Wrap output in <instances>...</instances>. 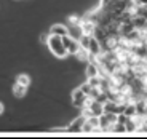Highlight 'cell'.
Returning <instances> with one entry per match:
<instances>
[{
    "label": "cell",
    "instance_id": "cell-6",
    "mask_svg": "<svg viewBox=\"0 0 147 139\" xmlns=\"http://www.w3.org/2000/svg\"><path fill=\"white\" fill-rule=\"evenodd\" d=\"M85 120H86V118H85L83 115H77V117H74V120L70 121V123L66 125V131H69V133L80 131V130H82V125H83Z\"/></svg>",
    "mask_w": 147,
    "mask_h": 139
},
{
    "label": "cell",
    "instance_id": "cell-11",
    "mask_svg": "<svg viewBox=\"0 0 147 139\" xmlns=\"http://www.w3.org/2000/svg\"><path fill=\"white\" fill-rule=\"evenodd\" d=\"M90 110L93 112V115H96V117H99L101 113L104 112V110H102V103H98V101L94 99V101H93V103L90 104Z\"/></svg>",
    "mask_w": 147,
    "mask_h": 139
},
{
    "label": "cell",
    "instance_id": "cell-7",
    "mask_svg": "<svg viewBox=\"0 0 147 139\" xmlns=\"http://www.w3.org/2000/svg\"><path fill=\"white\" fill-rule=\"evenodd\" d=\"M99 75V67H98V62L96 61H88L85 64V77L86 78H91Z\"/></svg>",
    "mask_w": 147,
    "mask_h": 139
},
{
    "label": "cell",
    "instance_id": "cell-14",
    "mask_svg": "<svg viewBox=\"0 0 147 139\" xmlns=\"http://www.w3.org/2000/svg\"><path fill=\"white\" fill-rule=\"evenodd\" d=\"M93 130H94V126H93V125L90 123L88 120H85L83 125H82V130H80V131H82V133H93Z\"/></svg>",
    "mask_w": 147,
    "mask_h": 139
},
{
    "label": "cell",
    "instance_id": "cell-13",
    "mask_svg": "<svg viewBox=\"0 0 147 139\" xmlns=\"http://www.w3.org/2000/svg\"><path fill=\"white\" fill-rule=\"evenodd\" d=\"M112 2H114V0H99L98 7H99L101 10H104V11H109V8H110V5H112Z\"/></svg>",
    "mask_w": 147,
    "mask_h": 139
},
{
    "label": "cell",
    "instance_id": "cell-16",
    "mask_svg": "<svg viewBox=\"0 0 147 139\" xmlns=\"http://www.w3.org/2000/svg\"><path fill=\"white\" fill-rule=\"evenodd\" d=\"M3 113H5V104L2 103V101H0V117H2Z\"/></svg>",
    "mask_w": 147,
    "mask_h": 139
},
{
    "label": "cell",
    "instance_id": "cell-2",
    "mask_svg": "<svg viewBox=\"0 0 147 139\" xmlns=\"http://www.w3.org/2000/svg\"><path fill=\"white\" fill-rule=\"evenodd\" d=\"M85 99H86V94L82 91V88L80 86L74 88L72 94H70V103H72V106L82 109V107H83V104H85Z\"/></svg>",
    "mask_w": 147,
    "mask_h": 139
},
{
    "label": "cell",
    "instance_id": "cell-10",
    "mask_svg": "<svg viewBox=\"0 0 147 139\" xmlns=\"http://www.w3.org/2000/svg\"><path fill=\"white\" fill-rule=\"evenodd\" d=\"M109 125H112V123H110V120H109V115H107L106 112H102L99 115V128L106 133L107 128H109Z\"/></svg>",
    "mask_w": 147,
    "mask_h": 139
},
{
    "label": "cell",
    "instance_id": "cell-8",
    "mask_svg": "<svg viewBox=\"0 0 147 139\" xmlns=\"http://www.w3.org/2000/svg\"><path fill=\"white\" fill-rule=\"evenodd\" d=\"M15 82H16V83H19V85H24V86L29 88L30 85H32V77H30L29 74H26V72H21V74H18V75L15 77Z\"/></svg>",
    "mask_w": 147,
    "mask_h": 139
},
{
    "label": "cell",
    "instance_id": "cell-9",
    "mask_svg": "<svg viewBox=\"0 0 147 139\" xmlns=\"http://www.w3.org/2000/svg\"><path fill=\"white\" fill-rule=\"evenodd\" d=\"M11 91H13V96L15 98H24V96L27 94V86H24V85H19V83H13V86H11Z\"/></svg>",
    "mask_w": 147,
    "mask_h": 139
},
{
    "label": "cell",
    "instance_id": "cell-5",
    "mask_svg": "<svg viewBox=\"0 0 147 139\" xmlns=\"http://www.w3.org/2000/svg\"><path fill=\"white\" fill-rule=\"evenodd\" d=\"M90 51V55L91 56H99L101 53H102V45H101V42L96 38V37H90V43H88V48H86Z\"/></svg>",
    "mask_w": 147,
    "mask_h": 139
},
{
    "label": "cell",
    "instance_id": "cell-1",
    "mask_svg": "<svg viewBox=\"0 0 147 139\" xmlns=\"http://www.w3.org/2000/svg\"><path fill=\"white\" fill-rule=\"evenodd\" d=\"M48 47V50H50V53H51L53 56H56L58 59H66L67 56H69V53H67L66 47H64L63 43V38L58 35H48V40L47 43H45Z\"/></svg>",
    "mask_w": 147,
    "mask_h": 139
},
{
    "label": "cell",
    "instance_id": "cell-3",
    "mask_svg": "<svg viewBox=\"0 0 147 139\" xmlns=\"http://www.w3.org/2000/svg\"><path fill=\"white\" fill-rule=\"evenodd\" d=\"M96 27H98V24L93 21H90V19L86 18H82V22H80V30L83 35H88V37H93L96 32Z\"/></svg>",
    "mask_w": 147,
    "mask_h": 139
},
{
    "label": "cell",
    "instance_id": "cell-4",
    "mask_svg": "<svg viewBox=\"0 0 147 139\" xmlns=\"http://www.w3.org/2000/svg\"><path fill=\"white\" fill-rule=\"evenodd\" d=\"M48 34H51V35H58V37H64V35L69 34V27H67V24H63V22H55V24L50 26Z\"/></svg>",
    "mask_w": 147,
    "mask_h": 139
},
{
    "label": "cell",
    "instance_id": "cell-15",
    "mask_svg": "<svg viewBox=\"0 0 147 139\" xmlns=\"http://www.w3.org/2000/svg\"><path fill=\"white\" fill-rule=\"evenodd\" d=\"M48 35H50V34H42V35H40V42H42V43H47V40H48Z\"/></svg>",
    "mask_w": 147,
    "mask_h": 139
},
{
    "label": "cell",
    "instance_id": "cell-12",
    "mask_svg": "<svg viewBox=\"0 0 147 139\" xmlns=\"http://www.w3.org/2000/svg\"><path fill=\"white\" fill-rule=\"evenodd\" d=\"M136 128H138V126H136V123H134V120H133L131 117L126 118V121H125V130H126V131H128V133H134V131H136Z\"/></svg>",
    "mask_w": 147,
    "mask_h": 139
}]
</instances>
